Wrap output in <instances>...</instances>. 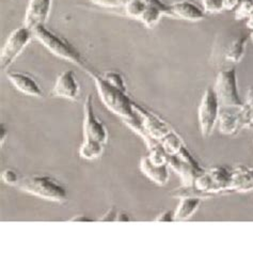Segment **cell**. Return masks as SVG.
<instances>
[{
	"label": "cell",
	"instance_id": "ffe728a7",
	"mask_svg": "<svg viewBox=\"0 0 253 253\" xmlns=\"http://www.w3.org/2000/svg\"><path fill=\"white\" fill-rule=\"evenodd\" d=\"M162 145L169 155H176L182 150L184 143L175 131H171L168 136H166L161 141Z\"/></svg>",
	"mask_w": 253,
	"mask_h": 253
},
{
	"label": "cell",
	"instance_id": "8fae6325",
	"mask_svg": "<svg viewBox=\"0 0 253 253\" xmlns=\"http://www.w3.org/2000/svg\"><path fill=\"white\" fill-rule=\"evenodd\" d=\"M6 78L23 94L36 97L43 96L42 88L31 75L22 72H9L6 73Z\"/></svg>",
	"mask_w": 253,
	"mask_h": 253
},
{
	"label": "cell",
	"instance_id": "484cf974",
	"mask_svg": "<svg viewBox=\"0 0 253 253\" xmlns=\"http://www.w3.org/2000/svg\"><path fill=\"white\" fill-rule=\"evenodd\" d=\"M245 107H246V109H247L251 125H253V85L248 91L247 101H246V103H245Z\"/></svg>",
	"mask_w": 253,
	"mask_h": 253
},
{
	"label": "cell",
	"instance_id": "52a82bcc",
	"mask_svg": "<svg viewBox=\"0 0 253 253\" xmlns=\"http://www.w3.org/2000/svg\"><path fill=\"white\" fill-rule=\"evenodd\" d=\"M218 123L219 130L226 136L235 135L245 126L251 125L245 104L243 107H221Z\"/></svg>",
	"mask_w": 253,
	"mask_h": 253
},
{
	"label": "cell",
	"instance_id": "7a4b0ae2",
	"mask_svg": "<svg viewBox=\"0 0 253 253\" xmlns=\"http://www.w3.org/2000/svg\"><path fill=\"white\" fill-rule=\"evenodd\" d=\"M32 32L33 37H35L46 49L50 51L52 55H55L60 59L66 60V61H69L71 63L76 64L79 68H82L88 72L89 74L92 72L89 69L88 63H86L81 52H79L68 40H65L64 38L57 35L54 31L48 29L46 27V25L39 26V27L33 29Z\"/></svg>",
	"mask_w": 253,
	"mask_h": 253
},
{
	"label": "cell",
	"instance_id": "83f0119b",
	"mask_svg": "<svg viewBox=\"0 0 253 253\" xmlns=\"http://www.w3.org/2000/svg\"><path fill=\"white\" fill-rule=\"evenodd\" d=\"M118 217V211L115 208H111L106 214L99 219L101 221H117Z\"/></svg>",
	"mask_w": 253,
	"mask_h": 253
},
{
	"label": "cell",
	"instance_id": "4dcf8cb0",
	"mask_svg": "<svg viewBox=\"0 0 253 253\" xmlns=\"http://www.w3.org/2000/svg\"><path fill=\"white\" fill-rule=\"evenodd\" d=\"M6 128L3 126V124H1V129H0V144H1V146L3 145L4 143V139L6 138Z\"/></svg>",
	"mask_w": 253,
	"mask_h": 253
},
{
	"label": "cell",
	"instance_id": "3957f363",
	"mask_svg": "<svg viewBox=\"0 0 253 253\" xmlns=\"http://www.w3.org/2000/svg\"><path fill=\"white\" fill-rule=\"evenodd\" d=\"M17 187L32 196L63 203L68 200V190L55 178L47 175H33L21 179Z\"/></svg>",
	"mask_w": 253,
	"mask_h": 253
},
{
	"label": "cell",
	"instance_id": "1f68e13d",
	"mask_svg": "<svg viewBox=\"0 0 253 253\" xmlns=\"http://www.w3.org/2000/svg\"><path fill=\"white\" fill-rule=\"evenodd\" d=\"M246 26H247L248 29L253 31V13L250 15V17L247 19V21H246Z\"/></svg>",
	"mask_w": 253,
	"mask_h": 253
},
{
	"label": "cell",
	"instance_id": "44dd1931",
	"mask_svg": "<svg viewBox=\"0 0 253 253\" xmlns=\"http://www.w3.org/2000/svg\"><path fill=\"white\" fill-rule=\"evenodd\" d=\"M234 11L236 19L247 21L253 13V0H238Z\"/></svg>",
	"mask_w": 253,
	"mask_h": 253
},
{
	"label": "cell",
	"instance_id": "4316f807",
	"mask_svg": "<svg viewBox=\"0 0 253 253\" xmlns=\"http://www.w3.org/2000/svg\"><path fill=\"white\" fill-rule=\"evenodd\" d=\"M156 221H163V222H170L175 220V217H174V212H172L171 211H164L162 214H159L156 219Z\"/></svg>",
	"mask_w": 253,
	"mask_h": 253
},
{
	"label": "cell",
	"instance_id": "d6a6232c",
	"mask_svg": "<svg viewBox=\"0 0 253 253\" xmlns=\"http://www.w3.org/2000/svg\"><path fill=\"white\" fill-rule=\"evenodd\" d=\"M250 39L252 40V42H253V31H251V33H250Z\"/></svg>",
	"mask_w": 253,
	"mask_h": 253
},
{
	"label": "cell",
	"instance_id": "5b68a950",
	"mask_svg": "<svg viewBox=\"0 0 253 253\" xmlns=\"http://www.w3.org/2000/svg\"><path fill=\"white\" fill-rule=\"evenodd\" d=\"M32 37V30L26 27L25 25L11 32L1 49V54H0V66L2 71L10 68L17 57L27 47Z\"/></svg>",
	"mask_w": 253,
	"mask_h": 253
},
{
	"label": "cell",
	"instance_id": "5bb4252c",
	"mask_svg": "<svg viewBox=\"0 0 253 253\" xmlns=\"http://www.w3.org/2000/svg\"><path fill=\"white\" fill-rule=\"evenodd\" d=\"M209 172L211 175L212 183L215 186V191L217 194H220L222 191H229L231 189L233 171H230L223 167H216Z\"/></svg>",
	"mask_w": 253,
	"mask_h": 253
},
{
	"label": "cell",
	"instance_id": "4fadbf2b",
	"mask_svg": "<svg viewBox=\"0 0 253 253\" xmlns=\"http://www.w3.org/2000/svg\"><path fill=\"white\" fill-rule=\"evenodd\" d=\"M140 169L142 173H144L152 182L156 183L157 185L164 186L169 181L168 164L155 165L150 161V158L148 156H146L141 159Z\"/></svg>",
	"mask_w": 253,
	"mask_h": 253
},
{
	"label": "cell",
	"instance_id": "7c38bea8",
	"mask_svg": "<svg viewBox=\"0 0 253 253\" xmlns=\"http://www.w3.org/2000/svg\"><path fill=\"white\" fill-rule=\"evenodd\" d=\"M170 12L171 17L187 22H200L205 17L204 10L188 0H182L170 4Z\"/></svg>",
	"mask_w": 253,
	"mask_h": 253
},
{
	"label": "cell",
	"instance_id": "9c48e42d",
	"mask_svg": "<svg viewBox=\"0 0 253 253\" xmlns=\"http://www.w3.org/2000/svg\"><path fill=\"white\" fill-rule=\"evenodd\" d=\"M52 0H29L25 13L24 25L33 30L39 26L46 25L51 10Z\"/></svg>",
	"mask_w": 253,
	"mask_h": 253
},
{
	"label": "cell",
	"instance_id": "603a6c76",
	"mask_svg": "<svg viewBox=\"0 0 253 253\" xmlns=\"http://www.w3.org/2000/svg\"><path fill=\"white\" fill-rule=\"evenodd\" d=\"M91 3H93L99 8L104 9H118V8H124L125 3L127 0H90Z\"/></svg>",
	"mask_w": 253,
	"mask_h": 253
},
{
	"label": "cell",
	"instance_id": "8992f818",
	"mask_svg": "<svg viewBox=\"0 0 253 253\" xmlns=\"http://www.w3.org/2000/svg\"><path fill=\"white\" fill-rule=\"evenodd\" d=\"M220 103L214 88H208L205 90L201 103L198 110V120L200 130L203 137H210L218 123L219 112H220Z\"/></svg>",
	"mask_w": 253,
	"mask_h": 253
},
{
	"label": "cell",
	"instance_id": "f546056e",
	"mask_svg": "<svg viewBox=\"0 0 253 253\" xmlns=\"http://www.w3.org/2000/svg\"><path fill=\"white\" fill-rule=\"evenodd\" d=\"M117 221H121V222H127L130 221V218L128 217V215L126 214L124 211H120L118 212V217H117Z\"/></svg>",
	"mask_w": 253,
	"mask_h": 253
},
{
	"label": "cell",
	"instance_id": "ac0fdd59",
	"mask_svg": "<svg viewBox=\"0 0 253 253\" xmlns=\"http://www.w3.org/2000/svg\"><path fill=\"white\" fill-rule=\"evenodd\" d=\"M104 146L102 142L96 140H85L79 149V155L86 161H94L102 156L104 152Z\"/></svg>",
	"mask_w": 253,
	"mask_h": 253
},
{
	"label": "cell",
	"instance_id": "e0dca14e",
	"mask_svg": "<svg viewBox=\"0 0 253 253\" xmlns=\"http://www.w3.org/2000/svg\"><path fill=\"white\" fill-rule=\"evenodd\" d=\"M250 38L248 36H239L229 44L228 48L225 49L224 58L226 61H230L233 63L241 62L246 52V46Z\"/></svg>",
	"mask_w": 253,
	"mask_h": 253
},
{
	"label": "cell",
	"instance_id": "7402d4cb",
	"mask_svg": "<svg viewBox=\"0 0 253 253\" xmlns=\"http://www.w3.org/2000/svg\"><path fill=\"white\" fill-rule=\"evenodd\" d=\"M202 9L206 13L216 14L225 10V0H201Z\"/></svg>",
	"mask_w": 253,
	"mask_h": 253
},
{
	"label": "cell",
	"instance_id": "cb8c5ba5",
	"mask_svg": "<svg viewBox=\"0 0 253 253\" xmlns=\"http://www.w3.org/2000/svg\"><path fill=\"white\" fill-rule=\"evenodd\" d=\"M103 75L112 84L117 85L118 88L122 89V90H126L124 78H123V76L121 74H120V73L115 72V71H110V72H106L105 74H103Z\"/></svg>",
	"mask_w": 253,
	"mask_h": 253
},
{
	"label": "cell",
	"instance_id": "30bf717a",
	"mask_svg": "<svg viewBox=\"0 0 253 253\" xmlns=\"http://www.w3.org/2000/svg\"><path fill=\"white\" fill-rule=\"evenodd\" d=\"M51 94L56 97L76 101L81 94V85L77 82L74 71L68 70L58 76Z\"/></svg>",
	"mask_w": 253,
	"mask_h": 253
},
{
	"label": "cell",
	"instance_id": "277c9868",
	"mask_svg": "<svg viewBox=\"0 0 253 253\" xmlns=\"http://www.w3.org/2000/svg\"><path fill=\"white\" fill-rule=\"evenodd\" d=\"M214 90L221 107H243L245 104L239 95L235 68L220 71L217 76Z\"/></svg>",
	"mask_w": 253,
	"mask_h": 253
},
{
	"label": "cell",
	"instance_id": "f1b7e54d",
	"mask_svg": "<svg viewBox=\"0 0 253 253\" xmlns=\"http://www.w3.org/2000/svg\"><path fill=\"white\" fill-rule=\"evenodd\" d=\"M72 221H83V222H90V221H93V219H91L90 217H86L84 215H78V216H75L73 217L71 219Z\"/></svg>",
	"mask_w": 253,
	"mask_h": 253
},
{
	"label": "cell",
	"instance_id": "d4e9b609",
	"mask_svg": "<svg viewBox=\"0 0 253 253\" xmlns=\"http://www.w3.org/2000/svg\"><path fill=\"white\" fill-rule=\"evenodd\" d=\"M1 177L3 179V182L8 185L11 186H17L18 183L21 182V179L18 177V174L16 173V171L12 170V169H6L2 172Z\"/></svg>",
	"mask_w": 253,
	"mask_h": 253
},
{
	"label": "cell",
	"instance_id": "9a60e30c",
	"mask_svg": "<svg viewBox=\"0 0 253 253\" xmlns=\"http://www.w3.org/2000/svg\"><path fill=\"white\" fill-rule=\"evenodd\" d=\"M232 190L236 191H250L253 189V169L239 168L233 171Z\"/></svg>",
	"mask_w": 253,
	"mask_h": 253
},
{
	"label": "cell",
	"instance_id": "d6986e66",
	"mask_svg": "<svg viewBox=\"0 0 253 253\" xmlns=\"http://www.w3.org/2000/svg\"><path fill=\"white\" fill-rule=\"evenodd\" d=\"M148 6H150V4L142 1V0H127V2L125 3L123 9L125 11L126 16L140 21L143 13L148 9ZM164 8H166V6H164Z\"/></svg>",
	"mask_w": 253,
	"mask_h": 253
},
{
	"label": "cell",
	"instance_id": "ba28073f",
	"mask_svg": "<svg viewBox=\"0 0 253 253\" xmlns=\"http://www.w3.org/2000/svg\"><path fill=\"white\" fill-rule=\"evenodd\" d=\"M84 137L85 140H96L103 144L107 143L108 131L103 122L97 118L93 106V96L86 95L84 105Z\"/></svg>",
	"mask_w": 253,
	"mask_h": 253
},
{
	"label": "cell",
	"instance_id": "2e32d148",
	"mask_svg": "<svg viewBox=\"0 0 253 253\" xmlns=\"http://www.w3.org/2000/svg\"><path fill=\"white\" fill-rule=\"evenodd\" d=\"M201 200L202 198L192 196L181 198V202H179L176 211H174L175 220H187V219L194 216L199 209Z\"/></svg>",
	"mask_w": 253,
	"mask_h": 253
},
{
	"label": "cell",
	"instance_id": "6da1fadb",
	"mask_svg": "<svg viewBox=\"0 0 253 253\" xmlns=\"http://www.w3.org/2000/svg\"><path fill=\"white\" fill-rule=\"evenodd\" d=\"M90 75L95 83L96 90L103 104L144 139V130L141 119L136 109V103L126 94V90L118 88L117 85L109 83L104 75H99L96 72L92 71Z\"/></svg>",
	"mask_w": 253,
	"mask_h": 253
}]
</instances>
